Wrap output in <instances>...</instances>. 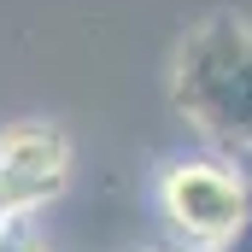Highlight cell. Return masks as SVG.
<instances>
[{"instance_id": "6da1fadb", "label": "cell", "mask_w": 252, "mask_h": 252, "mask_svg": "<svg viewBox=\"0 0 252 252\" xmlns=\"http://www.w3.org/2000/svg\"><path fill=\"white\" fill-rule=\"evenodd\" d=\"M170 100L211 147L252 153V24L205 18L170 64Z\"/></svg>"}, {"instance_id": "7a4b0ae2", "label": "cell", "mask_w": 252, "mask_h": 252, "mask_svg": "<svg viewBox=\"0 0 252 252\" xmlns=\"http://www.w3.org/2000/svg\"><path fill=\"white\" fill-rule=\"evenodd\" d=\"M158 205L188 247L223 252L247 217V176L241 164H223V158H176L158 176Z\"/></svg>"}, {"instance_id": "3957f363", "label": "cell", "mask_w": 252, "mask_h": 252, "mask_svg": "<svg viewBox=\"0 0 252 252\" xmlns=\"http://www.w3.org/2000/svg\"><path fill=\"white\" fill-rule=\"evenodd\" d=\"M70 176V141L53 124H12L0 135V217H30Z\"/></svg>"}, {"instance_id": "277c9868", "label": "cell", "mask_w": 252, "mask_h": 252, "mask_svg": "<svg viewBox=\"0 0 252 252\" xmlns=\"http://www.w3.org/2000/svg\"><path fill=\"white\" fill-rule=\"evenodd\" d=\"M235 164H241V176H247V217H241V229L229 235V247L223 252H252V153H229Z\"/></svg>"}, {"instance_id": "5b68a950", "label": "cell", "mask_w": 252, "mask_h": 252, "mask_svg": "<svg viewBox=\"0 0 252 252\" xmlns=\"http://www.w3.org/2000/svg\"><path fill=\"white\" fill-rule=\"evenodd\" d=\"M0 252H47V241L30 229V217H12V223L0 229Z\"/></svg>"}, {"instance_id": "8992f818", "label": "cell", "mask_w": 252, "mask_h": 252, "mask_svg": "<svg viewBox=\"0 0 252 252\" xmlns=\"http://www.w3.org/2000/svg\"><path fill=\"white\" fill-rule=\"evenodd\" d=\"M153 252H205V247H188V241H182V247H153Z\"/></svg>"}, {"instance_id": "52a82bcc", "label": "cell", "mask_w": 252, "mask_h": 252, "mask_svg": "<svg viewBox=\"0 0 252 252\" xmlns=\"http://www.w3.org/2000/svg\"><path fill=\"white\" fill-rule=\"evenodd\" d=\"M6 223H12V217H0V229H6Z\"/></svg>"}]
</instances>
